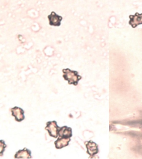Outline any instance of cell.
Segmentation results:
<instances>
[{
    "label": "cell",
    "instance_id": "6da1fadb",
    "mask_svg": "<svg viewBox=\"0 0 142 159\" xmlns=\"http://www.w3.org/2000/svg\"><path fill=\"white\" fill-rule=\"evenodd\" d=\"M63 77L66 80L68 81L69 84L77 85L78 82L82 79V77L78 75V73L76 71L71 70L69 68L62 70Z\"/></svg>",
    "mask_w": 142,
    "mask_h": 159
},
{
    "label": "cell",
    "instance_id": "7a4b0ae2",
    "mask_svg": "<svg viewBox=\"0 0 142 159\" xmlns=\"http://www.w3.org/2000/svg\"><path fill=\"white\" fill-rule=\"evenodd\" d=\"M59 127L57 126L55 121H49L47 123L45 129L48 131L49 134L54 138L57 137Z\"/></svg>",
    "mask_w": 142,
    "mask_h": 159
},
{
    "label": "cell",
    "instance_id": "3957f363",
    "mask_svg": "<svg viewBox=\"0 0 142 159\" xmlns=\"http://www.w3.org/2000/svg\"><path fill=\"white\" fill-rule=\"evenodd\" d=\"M129 25L133 28H135L140 25L142 24V13L136 12L134 15L129 16Z\"/></svg>",
    "mask_w": 142,
    "mask_h": 159
},
{
    "label": "cell",
    "instance_id": "277c9868",
    "mask_svg": "<svg viewBox=\"0 0 142 159\" xmlns=\"http://www.w3.org/2000/svg\"><path fill=\"white\" fill-rule=\"evenodd\" d=\"M50 25L59 27L61 25V21L62 20V16H59L54 12H52L48 16Z\"/></svg>",
    "mask_w": 142,
    "mask_h": 159
},
{
    "label": "cell",
    "instance_id": "5b68a950",
    "mask_svg": "<svg viewBox=\"0 0 142 159\" xmlns=\"http://www.w3.org/2000/svg\"><path fill=\"white\" fill-rule=\"evenodd\" d=\"M11 112L16 121L21 122L25 119L24 111L21 108L15 107L11 109Z\"/></svg>",
    "mask_w": 142,
    "mask_h": 159
},
{
    "label": "cell",
    "instance_id": "8992f818",
    "mask_svg": "<svg viewBox=\"0 0 142 159\" xmlns=\"http://www.w3.org/2000/svg\"><path fill=\"white\" fill-rule=\"evenodd\" d=\"M86 143V147L87 149V153L91 156H93L98 152V145L92 141H89Z\"/></svg>",
    "mask_w": 142,
    "mask_h": 159
},
{
    "label": "cell",
    "instance_id": "52a82bcc",
    "mask_svg": "<svg viewBox=\"0 0 142 159\" xmlns=\"http://www.w3.org/2000/svg\"><path fill=\"white\" fill-rule=\"evenodd\" d=\"M31 151L24 148L23 150H19L15 155V158H31Z\"/></svg>",
    "mask_w": 142,
    "mask_h": 159
},
{
    "label": "cell",
    "instance_id": "ba28073f",
    "mask_svg": "<svg viewBox=\"0 0 142 159\" xmlns=\"http://www.w3.org/2000/svg\"><path fill=\"white\" fill-rule=\"evenodd\" d=\"M58 135L60 138H70L72 135V129L67 126L62 127L59 130Z\"/></svg>",
    "mask_w": 142,
    "mask_h": 159
},
{
    "label": "cell",
    "instance_id": "9c48e42d",
    "mask_svg": "<svg viewBox=\"0 0 142 159\" xmlns=\"http://www.w3.org/2000/svg\"><path fill=\"white\" fill-rule=\"evenodd\" d=\"M69 138H59L55 142L54 144L57 149L62 148L67 146L70 141Z\"/></svg>",
    "mask_w": 142,
    "mask_h": 159
},
{
    "label": "cell",
    "instance_id": "30bf717a",
    "mask_svg": "<svg viewBox=\"0 0 142 159\" xmlns=\"http://www.w3.org/2000/svg\"><path fill=\"white\" fill-rule=\"evenodd\" d=\"M7 147L5 141L3 140H0V156L3 155L4 152L5 151V148Z\"/></svg>",
    "mask_w": 142,
    "mask_h": 159
}]
</instances>
